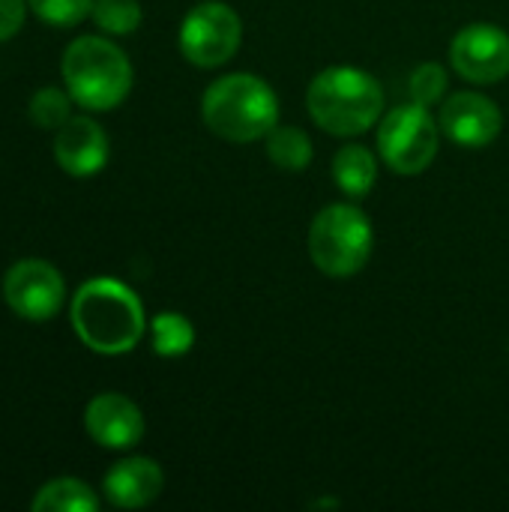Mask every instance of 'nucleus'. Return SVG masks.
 Wrapping results in <instances>:
<instances>
[{"label": "nucleus", "instance_id": "obj_16", "mask_svg": "<svg viewBox=\"0 0 509 512\" xmlns=\"http://www.w3.org/2000/svg\"><path fill=\"white\" fill-rule=\"evenodd\" d=\"M264 141L267 159L282 171H303L312 162V138L300 126H276Z\"/></svg>", "mask_w": 509, "mask_h": 512}, {"label": "nucleus", "instance_id": "obj_12", "mask_svg": "<svg viewBox=\"0 0 509 512\" xmlns=\"http://www.w3.org/2000/svg\"><path fill=\"white\" fill-rule=\"evenodd\" d=\"M54 159L72 177H93L108 162V135L90 117H69L54 135Z\"/></svg>", "mask_w": 509, "mask_h": 512}, {"label": "nucleus", "instance_id": "obj_14", "mask_svg": "<svg viewBox=\"0 0 509 512\" xmlns=\"http://www.w3.org/2000/svg\"><path fill=\"white\" fill-rule=\"evenodd\" d=\"M333 183L348 195V198H366L378 180V159L372 156L369 147L363 144H348L333 156Z\"/></svg>", "mask_w": 509, "mask_h": 512}, {"label": "nucleus", "instance_id": "obj_7", "mask_svg": "<svg viewBox=\"0 0 509 512\" xmlns=\"http://www.w3.org/2000/svg\"><path fill=\"white\" fill-rule=\"evenodd\" d=\"M243 42L240 15L222 0H204L192 6L180 24V54L201 69L228 63Z\"/></svg>", "mask_w": 509, "mask_h": 512}, {"label": "nucleus", "instance_id": "obj_10", "mask_svg": "<svg viewBox=\"0 0 509 512\" xmlns=\"http://www.w3.org/2000/svg\"><path fill=\"white\" fill-rule=\"evenodd\" d=\"M504 129L501 108L474 90L453 93L441 105V132L459 147H489Z\"/></svg>", "mask_w": 509, "mask_h": 512}, {"label": "nucleus", "instance_id": "obj_18", "mask_svg": "<svg viewBox=\"0 0 509 512\" xmlns=\"http://www.w3.org/2000/svg\"><path fill=\"white\" fill-rule=\"evenodd\" d=\"M90 18L99 30L111 36H129L141 27V3L138 0H93Z\"/></svg>", "mask_w": 509, "mask_h": 512}, {"label": "nucleus", "instance_id": "obj_13", "mask_svg": "<svg viewBox=\"0 0 509 512\" xmlns=\"http://www.w3.org/2000/svg\"><path fill=\"white\" fill-rule=\"evenodd\" d=\"M165 486V474L153 459L144 456H132L117 462L108 474H105V498L120 507V510H141L147 504H153L162 495Z\"/></svg>", "mask_w": 509, "mask_h": 512}, {"label": "nucleus", "instance_id": "obj_15", "mask_svg": "<svg viewBox=\"0 0 509 512\" xmlns=\"http://www.w3.org/2000/svg\"><path fill=\"white\" fill-rule=\"evenodd\" d=\"M30 510L36 512H96L99 510V498L96 492L75 480V477H60L45 483L36 498L30 501Z\"/></svg>", "mask_w": 509, "mask_h": 512}, {"label": "nucleus", "instance_id": "obj_6", "mask_svg": "<svg viewBox=\"0 0 509 512\" xmlns=\"http://www.w3.org/2000/svg\"><path fill=\"white\" fill-rule=\"evenodd\" d=\"M438 141L441 123L420 102L399 105L378 120V153L402 177L423 174L438 156Z\"/></svg>", "mask_w": 509, "mask_h": 512}, {"label": "nucleus", "instance_id": "obj_20", "mask_svg": "<svg viewBox=\"0 0 509 512\" xmlns=\"http://www.w3.org/2000/svg\"><path fill=\"white\" fill-rule=\"evenodd\" d=\"M447 84H450V78H447V69H444L441 63H420V66L414 69L411 81H408L411 99L420 102V105H426V108H429V105H438V102L444 99Z\"/></svg>", "mask_w": 509, "mask_h": 512}, {"label": "nucleus", "instance_id": "obj_19", "mask_svg": "<svg viewBox=\"0 0 509 512\" xmlns=\"http://www.w3.org/2000/svg\"><path fill=\"white\" fill-rule=\"evenodd\" d=\"M69 102H72L69 90L63 93L57 87H45V90L33 93V99H30V120L42 129H60L72 117Z\"/></svg>", "mask_w": 509, "mask_h": 512}, {"label": "nucleus", "instance_id": "obj_11", "mask_svg": "<svg viewBox=\"0 0 509 512\" xmlns=\"http://www.w3.org/2000/svg\"><path fill=\"white\" fill-rule=\"evenodd\" d=\"M84 429L105 450H129L144 438V414L123 393H99L84 411Z\"/></svg>", "mask_w": 509, "mask_h": 512}, {"label": "nucleus", "instance_id": "obj_9", "mask_svg": "<svg viewBox=\"0 0 509 512\" xmlns=\"http://www.w3.org/2000/svg\"><path fill=\"white\" fill-rule=\"evenodd\" d=\"M450 66L471 84H498L509 75V33L498 24H468L450 42Z\"/></svg>", "mask_w": 509, "mask_h": 512}, {"label": "nucleus", "instance_id": "obj_17", "mask_svg": "<svg viewBox=\"0 0 509 512\" xmlns=\"http://www.w3.org/2000/svg\"><path fill=\"white\" fill-rule=\"evenodd\" d=\"M150 339H153V351L159 357H183L192 351L195 345V327L186 315L180 312H159L150 321Z\"/></svg>", "mask_w": 509, "mask_h": 512}, {"label": "nucleus", "instance_id": "obj_2", "mask_svg": "<svg viewBox=\"0 0 509 512\" xmlns=\"http://www.w3.org/2000/svg\"><path fill=\"white\" fill-rule=\"evenodd\" d=\"M309 117L336 138H354L378 126L384 117L381 81L357 66H330L318 72L306 90Z\"/></svg>", "mask_w": 509, "mask_h": 512}, {"label": "nucleus", "instance_id": "obj_4", "mask_svg": "<svg viewBox=\"0 0 509 512\" xmlns=\"http://www.w3.org/2000/svg\"><path fill=\"white\" fill-rule=\"evenodd\" d=\"M63 81L87 111H111L132 90V63L120 45L105 36H78L63 51Z\"/></svg>", "mask_w": 509, "mask_h": 512}, {"label": "nucleus", "instance_id": "obj_1", "mask_svg": "<svg viewBox=\"0 0 509 512\" xmlns=\"http://www.w3.org/2000/svg\"><path fill=\"white\" fill-rule=\"evenodd\" d=\"M72 327L75 336L96 354L117 357L129 354L144 330V306L138 294L117 279H90L72 297Z\"/></svg>", "mask_w": 509, "mask_h": 512}, {"label": "nucleus", "instance_id": "obj_22", "mask_svg": "<svg viewBox=\"0 0 509 512\" xmlns=\"http://www.w3.org/2000/svg\"><path fill=\"white\" fill-rule=\"evenodd\" d=\"M27 0H0V42L12 39L24 24Z\"/></svg>", "mask_w": 509, "mask_h": 512}, {"label": "nucleus", "instance_id": "obj_8", "mask_svg": "<svg viewBox=\"0 0 509 512\" xmlns=\"http://www.w3.org/2000/svg\"><path fill=\"white\" fill-rule=\"evenodd\" d=\"M6 306L24 321H48L63 309L66 282L60 270L39 258H24L9 267L3 279Z\"/></svg>", "mask_w": 509, "mask_h": 512}, {"label": "nucleus", "instance_id": "obj_3", "mask_svg": "<svg viewBox=\"0 0 509 512\" xmlns=\"http://www.w3.org/2000/svg\"><path fill=\"white\" fill-rule=\"evenodd\" d=\"M201 117L213 135L231 144H249L267 138L279 126V99L264 78L234 72L204 90Z\"/></svg>", "mask_w": 509, "mask_h": 512}, {"label": "nucleus", "instance_id": "obj_5", "mask_svg": "<svg viewBox=\"0 0 509 512\" xmlns=\"http://www.w3.org/2000/svg\"><path fill=\"white\" fill-rule=\"evenodd\" d=\"M309 258L330 279L357 276L375 249L372 219L354 204H330L309 225Z\"/></svg>", "mask_w": 509, "mask_h": 512}, {"label": "nucleus", "instance_id": "obj_21", "mask_svg": "<svg viewBox=\"0 0 509 512\" xmlns=\"http://www.w3.org/2000/svg\"><path fill=\"white\" fill-rule=\"evenodd\" d=\"M27 6L54 27H72L93 12V0H27Z\"/></svg>", "mask_w": 509, "mask_h": 512}]
</instances>
